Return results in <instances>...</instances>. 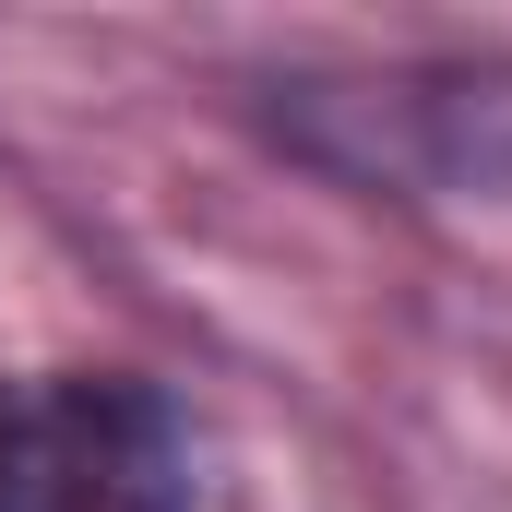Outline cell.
Instances as JSON below:
<instances>
[{
    "label": "cell",
    "mask_w": 512,
    "mask_h": 512,
    "mask_svg": "<svg viewBox=\"0 0 512 512\" xmlns=\"http://www.w3.org/2000/svg\"><path fill=\"white\" fill-rule=\"evenodd\" d=\"M0 512H203V453L143 370L0 382Z\"/></svg>",
    "instance_id": "1"
}]
</instances>
